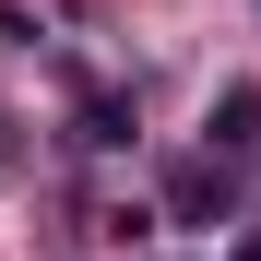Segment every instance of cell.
Masks as SVG:
<instances>
[{
	"instance_id": "obj_6",
	"label": "cell",
	"mask_w": 261,
	"mask_h": 261,
	"mask_svg": "<svg viewBox=\"0 0 261 261\" xmlns=\"http://www.w3.org/2000/svg\"><path fill=\"white\" fill-rule=\"evenodd\" d=\"M238 261H261V238H238Z\"/></svg>"
},
{
	"instance_id": "obj_4",
	"label": "cell",
	"mask_w": 261,
	"mask_h": 261,
	"mask_svg": "<svg viewBox=\"0 0 261 261\" xmlns=\"http://www.w3.org/2000/svg\"><path fill=\"white\" fill-rule=\"evenodd\" d=\"M83 238H107V249H143V238H166V214H154V202H83Z\"/></svg>"
},
{
	"instance_id": "obj_2",
	"label": "cell",
	"mask_w": 261,
	"mask_h": 261,
	"mask_svg": "<svg viewBox=\"0 0 261 261\" xmlns=\"http://www.w3.org/2000/svg\"><path fill=\"white\" fill-rule=\"evenodd\" d=\"M202 154H226V166L261 154V83H214V107H202Z\"/></svg>"
},
{
	"instance_id": "obj_5",
	"label": "cell",
	"mask_w": 261,
	"mask_h": 261,
	"mask_svg": "<svg viewBox=\"0 0 261 261\" xmlns=\"http://www.w3.org/2000/svg\"><path fill=\"white\" fill-rule=\"evenodd\" d=\"M12 166H24V119L0 107V178H12Z\"/></svg>"
},
{
	"instance_id": "obj_1",
	"label": "cell",
	"mask_w": 261,
	"mask_h": 261,
	"mask_svg": "<svg viewBox=\"0 0 261 261\" xmlns=\"http://www.w3.org/2000/svg\"><path fill=\"white\" fill-rule=\"evenodd\" d=\"M166 226H226V214H238V166L226 154H190V166H166Z\"/></svg>"
},
{
	"instance_id": "obj_3",
	"label": "cell",
	"mask_w": 261,
	"mask_h": 261,
	"mask_svg": "<svg viewBox=\"0 0 261 261\" xmlns=\"http://www.w3.org/2000/svg\"><path fill=\"white\" fill-rule=\"evenodd\" d=\"M130 130H143V107H130V95H119V83H95V95H83V107H71V143H83V154H119V143H130Z\"/></svg>"
}]
</instances>
